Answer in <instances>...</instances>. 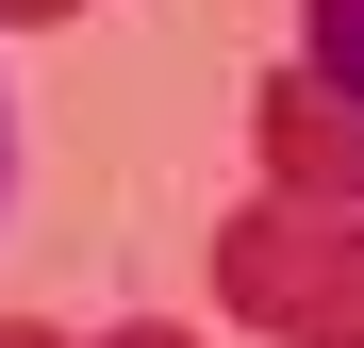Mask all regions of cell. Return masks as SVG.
Returning <instances> with one entry per match:
<instances>
[{"label":"cell","instance_id":"obj_1","mask_svg":"<svg viewBox=\"0 0 364 348\" xmlns=\"http://www.w3.org/2000/svg\"><path fill=\"white\" fill-rule=\"evenodd\" d=\"M215 299L282 348H364V199H232L215 232Z\"/></svg>","mask_w":364,"mask_h":348},{"label":"cell","instance_id":"obj_2","mask_svg":"<svg viewBox=\"0 0 364 348\" xmlns=\"http://www.w3.org/2000/svg\"><path fill=\"white\" fill-rule=\"evenodd\" d=\"M249 133H265V183H282V199H364V116H348L315 67H282V83L249 100Z\"/></svg>","mask_w":364,"mask_h":348},{"label":"cell","instance_id":"obj_3","mask_svg":"<svg viewBox=\"0 0 364 348\" xmlns=\"http://www.w3.org/2000/svg\"><path fill=\"white\" fill-rule=\"evenodd\" d=\"M298 67H315V83L364 116V0H298Z\"/></svg>","mask_w":364,"mask_h":348},{"label":"cell","instance_id":"obj_4","mask_svg":"<svg viewBox=\"0 0 364 348\" xmlns=\"http://www.w3.org/2000/svg\"><path fill=\"white\" fill-rule=\"evenodd\" d=\"M100 348H199V332H166V315H133V332H100Z\"/></svg>","mask_w":364,"mask_h":348},{"label":"cell","instance_id":"obj_5","mask_svg":"<svg viewBox=\"0 0 364 348\" xmlns=\"http://www.w3.org/2000/svg\"><path fill=\"white\" fill-rule=\"evenodd\" d=\"M0 17H17V33H50V17H83V0H0Z\"/></svg>","mask_w":364,"mask_h":348},{"label":"cell","instance_id":"obj_6","mask_svg":"<svg viewBox=\"0 0 364 348\" xmlns=\"http://www.w3.org/2000/svg\"><path fill=\"white\" fill-rule=\"evenodd\" d=\"M0 348H67V332H50V315H0Z\"/></svg>","mask_w":364,"mask_h":348},{"label":"cell","instance_id":"obj_7","mask_svg":"<svg viewBox=\"0 0 364 348\" xmlns=\"http://www.w3.org/2000/svg\"><path fill=\"white\" fill-rule=\"evenodd\" d=\"M0 183H17V116H0Z\"/></svg>","mask_w":364,"mask_h":348}]
</instances>
